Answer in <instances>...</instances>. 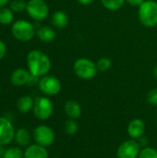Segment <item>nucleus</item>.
Instances as JSON below:
<instances>
[{
  "label": "nucleus",
  "mask_w": 157,
  "mask_h": 158,
  "mask_svg": "<svg viewBox=\"0 0 157 158\" xmlns=\"http://www.w3.org/2000/svg\"><path fill=\"white\" fill-rule=\"evenodd\" d=\"M26 11L28 15L36 21L43 20L49 14V7L44 0H29Z\"/></svg>",
  "instance_id": "nucleus-5"
},
{
  "label": "nucleus",
  "mask_w": 157,
  "mask_h": 158,
  "mask_svg": "<svg viewBox=\"0 0 157 158\" xmlns=\"http://www.w3.org/2000/svg\"><path fill=\"white\" fill-rule=\"evenodd\" d=\"M0 92H1V87H0Z\"/></svg>",
  "instance_id": "nucleus-36"
},
{
  "label": "nucleus",
  "mask_w": 157,
  "mask_h": 158,
  "mask_svg": "<svg viewBox=\"0 0 157 158\" xmlns=\"http://www.w3.org/2000/svg\"><path fill=\"white\" fill-rule=\"evenodd\" d=\"M33 139L37 144L49 147L55 142V132L46 125H39L33 131Z\"/></svg>",
  "instance_id": "nucleus-8"
},
{
  "label": "nucleus",
  "mask_w": 157,
  "mask_h": 158,
  "mask_svg": "<svg viewBox=\"0 0 157 158\" xmlns=\"http://www.w3.org/2000/svg\"><path fill=\"white\" fill-rule=\"evenodd\" d=\"M154 75H155V78H157V66H155V68L154 69Z\"/></svg>",
  "instance_id": "nucleus-34"
},
{
  "label": "nucleus",
  "mask_w": 157,
  "mask_h": 158,
  "mask_svg": "<svg viewBox=\"0 0 157 158\" xmlns=\"http://www.w3.org/2000/svg\"><path fill=\"white\" fill-rule=\"evenodd\" d=\"M2 146H3V145H0V156H3V154H4V152H5V150L2 148Z\"/></svg>",
  "instance_id": "nucleus-33"
},
{
  "label": "nucleus",
  "mask_w": 157,
  "mask_h": 158,
  "mask_svg": "<svg viewBox=\"0 0 157 158\" xmlns=\"http://www.w3.org/2000/svg\"><path fill=\"white\" fill-rule=\"evenodd\" d=\"M51 60L48 56L41 50H31L27 56V66L30 73L35 77L42 78L50 71Z\"/></svg>",
  "instance_id": "nucleus-1"
},
{
  "label": "nucleus",
  "mask_w": 157,
  "mask_h": 158,
  "mask_svg": "<svg viewBox=\"0 0 157 158\" xmlns=\"http://www.w3.org/2000/svg\"><path fill=\"white\" fill-rule=\"evenodd\" d=\"M138 18L140 22L147 28L157 25V2L155 0H145L138 8Z\"/></svg>",
  "instance_id": "nucleus-2"
},
{
  "label": "nucleus",
  "mask_w": 157,
  "mask_h": 158,
  "mask_svg": "<svg viewBox=\"0 0 157 158\" xmlns=\"http://www.w3.org/2000/svg\"><path fill=\"white\" fill-rule=\"evenodd\" d=\"M64 110L67 116L71 119H77L81 116V106L75 100H68L64 106Z\"/></svg>",
  "instance_id": "nucleus-14"
},
{
  "label": "nucleus",
  "mask_w": 157,
  "mask_h": 158,
  "mask_svg": "<svg viewBox=\"0 0 157 158\" xmlns=\"http://www.w3.org/2000/svg\"><path fill=\"white\" fill-rule=\"evenodd\" d=\"M11 32L18 41L29 42L36 34V29L31 22L25 19H19L13 23Z\"/></svg>",
  "instance_id": "nucleus-4"
},
{
  "label": "nucleus",
  "mask_w": 157,
  "mask_h": 158,
  "mask_svg": "<svg viewBox=\"0 0 157 158\" xmlns=\"http://www.w3.org/2000/svg\"><path fill=\"white\" fill-rule=\"evenodd\" d=\"M138 158H157V150L153 147H144L140 151Z\"/></svg>",
  "instance_id": "nucleus-25"
},
{
  "label": "nucleus",
  "mask_w": 157,
  "mask_h": 158,
  "mask_svg": "<svg viewBox=\"0 0 157 158\" xmlns=\"http://www.w3.org/2000/svg\"><path fill=\"white\" fill-rule=\"evenodd\" d=\"M15 138L12 123L6 118L0 117V145H6Z\"/></svg>",
  "instance_id": "nucleus-10"
},
{
  "label": "nucleus",
  "mask_w": 157,
  "mask_h": 158,
  "mask_svg": "<svg viewBox=\"0 0 157 158\" xmlns=\"http://www.w3.org/2000/svg\"><path fill=\"white\" fill-rule=\"evenodd\" d=\"M145 123L143 119L141 118H134L132 119L129 125H128V134L129 136L133 139V140H137L140 137H142L144 132H145Z\"/></svg>",
  "instance_id": "nucleus-11"
},
{
  "label": "nucleus",
  "mask_w": 157,
  "mask_h": 158,
  "mask_svg": "<svg viewBox=\"0 0 157 158\" xmlns=\"http://www.w3.org/2000/svg\"><path fill=\"white\" fill-rule=\"evenodd\" d=\"M52 158H59V157H52Z\"/></svg>",
  "instance_id": "nucleus-35"
},
{
  "label": "nucleus",
  "mask_w": 157,
  "mask_h": 158,
  "mask_svg": "<svg viewBox=\"0 0 157 158\" xmlns=\"http://www.w3.org/2000/svg\"><path fill=\"white\" fill-rule=\"evenodd\" d=\"M6 53V45L3 41L0 40V60L3 59Z\"/></svg>",
  "instance_id": "nucleus-27"
},
{
  "label": "nucleus",
  "mask_w": 157,
  "mask_h": 158,
  "mask_svg": "<svg viewBox=\"0 0 157 158\" xmlns=\"http://www.w3.org/2000/svg\"><path fill=\"white\" fill-rule=\"evenodd\" d=\"M24 158H48L46 147L39 144H31L24 151Z\"/></svg>",
  "instance_id": "nucleus-13"
},
{
  "label": "nucleus",
  "mask_w": 157,
  "mask_h": 158,
  "mask_svg": "<svg viewBox=\"0 0 157 158\" xmlns=\"http://www.w3.org/2000/svg\"><path fill=\"white\" fill-rule=\"evenodd\" d=\"M14 19L13 11L10 7H0V24L9 25Z\"/></svg>",
  "instance_id": "nucleus-19"
},
{
  "label": "nucleus",
  "mask_w": 157,
  "mask_h": 158,
  "mask_svg": "<svg viewBox=\"0 0 157 158\" xmlns=\"http://www.w3.org/2000/svg\"><path fill=\"white\" fill-rule=\"evenodd\" d=\"M36 35L37 37L44 43H50L54 41L56 37V31L49 26H43L40 27L36 31Z\"/></svg>",
  "instance_id": "nucleus-15"
},
{
  "label": "nucleus",
  "mask_w": 157,
  "mask_h": 158,
  "mask_svg": "<svg viewBox=\"0 0 157 158\" xmlns=\"http://www.w3.org/2000/svg\"><path fill=\"white\" fill-rule=\"evenodd\" d=\"M73 70L77 77L81 80H92L97 74V66L93 60L87 57L78 58L73 64Z\"/></svg>",
  "instance_id": "nucleus-3"
},
{
  "label": "nucleus",
  "mask_w": 157,
  "mask_h": 158,
  "mask_svg": "<svg viewBox=\"0 0 157 158\" xmlns=\"http://www.w3.org/2000/svg\"><path fill=\"white\" fill-rule=\"evenodd\" d=\"M33 106H34V100L30 95L21 96L17 102L18 110L20 113H23V114L28 113L29 111H31L33 108Z\"/></svg>",
  "instance_id": "nucleus-17"
},
{
  "label": "nucleus",
  "mask_w": 157,
  "mask_h": 158,
  "mask_svg": "<svg viewBox=\"0 0 157 158\" xmlns=\"http://www.w3.org/2000/svg\"><path fill=\"white\" fill-rule=\"evenodd\" d=\"M9 7L13 12H17V13L23 12L24 10H26L27 2H25L24 0H13L11 1Z\"/></svg>",
  "instance_id": "nucleus-23"
},
{
  "label": "nucleus",
  "mask_w": 157,
  "mask_h": 158,
  "mask_svg": "<svg viewBox=\"0 0 157 158\" xmlns=\"http://www.w3.org/2000/svg\"><path fill=\"white\" fill-rule=\"evenodd\" d=\"M81 5H83V6H87V5H90L93 3V0H77Z\"/></svg>",
  "instance_id": "nucleus-31"
},
{
  "label": "nucleus",
  "mask_w": 157,
  "mask_h": 158,
  "mask_svg": "<svg viewBox=\"0 0 157 158\" xmlns=\"http://www.w3.org/2000/svg\"><path fill=\"white\" fill-rule=\"evenodd\" d=\"M64 131L68 135H74L79 131V125L76 122V119H68L64 124Z\"/></svg>",
  "instance_id": "nucleus-21"
},
{
  "label": "nucleus",
  "mask_w": 157,
  "mask_h": 158,
  "mask_svg": "<svg viewBox=\"0 0 157 158\" xmlns=\"http://www.w3.org/2000/svg\"><path fill=\"white\" fill-rule=\"evenodd\" d=\"M141 146L136 140L130 139L123 142L117 150L118 158H138Z\"/></svg>",
  "instance_id": "nucleus-9"
},
{
  "label": "nucleus",
  "mask_w": 157,
  "mask_h": 158,
  "mask_svg": "<svg viewBox=\"0 0 157 158\" xmlns=\"http://www.w3.org/2000/svg\"><path fill=\"white\" fill-rule=\"evenodd\" d=\"M97 69L100 71H106L112 67V61L108 57H101L96 62Z\"/></svg>",
  "instance_id": "nucleus-24"
},
{
  "label": "nucleus",
  "mask_w": 157,
  "mask_h": 158,
  "mask_svg": "<svg viewBox=\"0 0 157 158\" xmlns=\"http://www.w3.org/2000/svg\"><path fill=\"white\" fill-rule=\"evenodd\" d=\"M129 5L132 6H140L145 0H125Z\"/></svg>",
  "instance_id": "nucleus-30"
},
{
  "label": "nucleus",
  "mask_w": 157,
  "mask_h": 158,
  "mask_svg": "<svg viewBox=\"0 0 157 158\" xmlns=\"http://www.w3.org/2000/svg\"><path fill=\"white\" fill-rule=\"evenodd\" d=\"M137 142H138V143H139V145L141 146V147H146V145H147V143H148V139L144 136V135H143L142 137H140L139 139H137L136 140Z\"/></svg>",
  "instance_id": "nucleus-28"
},
{
  "label": "nucleus",
  "mask_w": 157,
  "mask_h": 158,
  "mask_svg": "<svg viewBox=\"0 0 157 158\" xmlns=\"http://www.w3.org/2000/svg\"><path fill=\"white\" fill-rule=\"evenodd\" d=\"M30 76L31 73L29 70L23 68H19L12 72L10 76V81L15 86H22L28 83Z\"/></svg>",
  "instance_id": "nucleus-12"
},
{
  "label": "nucleus",
  "mask_w": 157,
  "mask_h": 158,
  "mask_svg": "<svg viewBox=\"0 0 157 158\" xmlns=\"http://www.w3.org/2000/svg\"><path fill=\"white\" fill-rule=\"evenodd\" d=\"M39 80H40V78L35 77V76H33V75H31V74L30 79H29V81H28V83H27V84H28V85H30V86H32V85H34V84H38Z\"/></svg>",
  "instance_id": "nucleus-29"
},
{
  "label": "nucleus",
  "mask_w": 157,
  "mask_h": 158,
  "mask_svg": "<svg viewBox=\"0 0 157 158\" xmlns=\"http://www.w3.org/2000/svg\"><path fill=\"white\" fill-rule=\"evenodd\" d=\"M15 141L20 146H27L31 142V134L24 128L19 129L15 132Z\"/></svg>",
  "instance_id": "nucleus-18"
},
{
  "label": "nucleus",
  "mask_w": 157,
  "mask_h": 158,
  "mask_svg": "<svg viewBox=\"0 0 157 158\" xmlns=\"http://www.w3.org/2000/svg\"><path fill=\"white\" fill-rule=\"evenodd\" d=\"M38 87L43 94L47 96H53L59 94L62 85L60 81L56 77L51 75H45L40 78L38 82Z\"/></svg>",
  "instance_id": "nucleus-7"
},
{
  "label": "nucleus",
  "mask_w": 157,
  "mask_h": 158,
  "mask_svg": "<svg viewBox=\"0 0 157 158\" xmlns=\"http://www.w3.org/2000/svg\"><path fill=\"white\" fill-rule=\"evenodd\" d=\"M2 158H24V153L19 147H11L4 152Z\"/></svg>",
  "instance_id": "nucleus-22"
},
{
  "label": "nucleus",
  "mask_w": 157,
  "mask_h": 158,
  "mask_svg": "<svg viewBox=\"0 0 157 158\" xmlns=\"http://www.w3.org/2000/svg\"><path fill=\"white\" fill-rule=\"evenodd\" d=\"M125 2V0H101L102 5L110 11H117L120 9L124 6Z\"/></svg>",
  "instance_id": "nucleus-20"
},
{
  "label": "nucleus",
  "mask_w": 157,
  "mask_h": 158,
  "mask_svg": "<svg viewBox=\"0 0 157 158\" xmlns=\"http://www.w3.org/2000/svg\"><path fill=\"white\" fill-rule=\"evenodd\" d=\"M8 2H9V0H0V7L5 6Z\"/></svg>",
  "instance_id": "nucleus-32"
},
{
  "label": "nucleus",
  "mask_w": 157,
  "mask_h": 158,
  "mask_svg": "<svg viewBox=\"0 0 157 158\" xmlns=\"http://www.w3.org/2000/svg\"><path fill=\"white\" fill-rule=\"evenodd\" d=\"M68 23V17L66 12L62 10H57L54 12L52 16V24L59 30H62L67 27Z\"/></svg>",
  "instance_id": "nucleus-16"
},
{
  "label": "nucleus",
  "mask_w": 157,
  "mask_h": 158,
  "mask_svg": "<svg viewBox=\"0 0 157 158\" xmlns=\"http://www.w3.org/2000/svg\"><path fill=\"white\" fill-rule=\"evenodd\" d=\"M147 102L152 106H157V88L152 89L147 94Z\"/></svg>",
  "instance_id": "nucleus-26"
},
{
  "label": "nucleus",
  "mask_w": 157,
  "mask_h": 158,
  "mask_svg": "<svg viewBox=\"0 0 157 158\" xmlns=\"http://www.w3.org/2000/svg\"><path fill=\"white\" fill-rule=\"evenodd\" d=\"M32 110L34 116L37 118H39L40 120H46L53 114L54 111L53 103L48 97L45 96L37 97L34 100V106Z\"/></svg>",
  "instance_id": "nucleus-6"
}]
</instances>
